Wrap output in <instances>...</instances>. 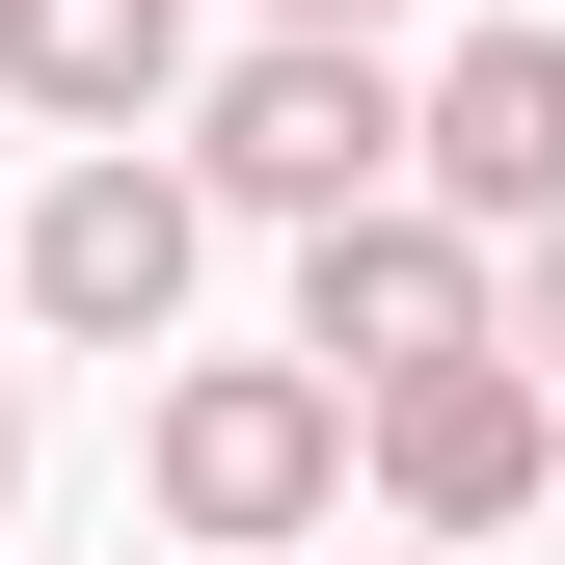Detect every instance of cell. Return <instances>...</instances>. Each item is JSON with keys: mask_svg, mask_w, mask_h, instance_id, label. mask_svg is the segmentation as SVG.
<instances>
[{"mask_svg": "<svg viewBox=\"0 0 565 565\" xmlns=\"http://www.w3.org/2000/svg\"><path fill=\"white\" fill-rule=\"evenodd\" d=\"M189 243H216V216H189V162H135V135H108V162L28 189V323H54V350H162V323H189Z\"/></svg>", "mask_w": 565, "mask_h": 565, "instance_id": "5", "label": "cell"}, {"mask_svg": "<svg viewBox=\"0 0 565 565\" xmlns=\"http://www.w3.org/2000/svg\"><path fill=\"white\" fill-rule=\"evenodd\" d=\"M350 484V377H297V350H189L162 377V539L189 565H269Z\"/></svg>", "mask_w": 565, "mask_h": 565, "instance_id": "2", "label": "cell"}, {"mask_svg": "<svg viewBox=\"0 0 565 565\" xmlns=\"http://www.w3.org/2000/svg\"><path fill=\"white\" fill-rule=\"evenodd\" d=\"M0 82L54 135H162L189 108V0H0Z\"/></svg>", "mask_w": 565, "mask_h": 565, "instance_id": "7", "label": "cell"}, {"mask_svg": "<svg viewBox=\"0 0 565 565\" xmlns=\"http://www.w3.org/2000/svg\"><path fill=\"white\" fill-rule=\"evenodd\" d=\"M350 458L404 484V539H512L539 484H565V404L512 377V350H431V377H377V404H350Z\"/></svg>", "mask_w": 565, "mask_h": 565, "instance_id": "4", "label": "cell"}, {"mask_svg": "<svg viewBox=\"0 0 565 565\" xmlns=\"http://www.w3.org/2000/svg\"><path fill=\"white\" fill-rule=\"evenodd\" d=\"M431 565H484V539H431Z\"/></svg>", "mask_w": 565, "mask_h": 565, "instance_id": "11", "label": "cell"}, {"mask_svg": "<svg viewBox=\"0 0 565 565\" xmlns=\"http://www.w3.org/2000/svg\"><path fill=\"white\" fill-rule=\"evenodd\" d=\"M484 350H512V377H539V404H565V216H539V243H512V269H484Z\"/></svg>", "mask_w": 565, "mask_h": 565, "instance_id": "8", "label": "cell"}, {"mask_svg": "<svg viewBox=\"0 0 565 565\" xmlns=\"http://www.w3.org/2000/svg\"><path fill=\"white\" fill-rule=\"evenodd\" d=\"M431 350H484V243L431 216V189H377V216H297V377H431Z\"/></svg>", "mask_w": 565, "mask_h": 565, "instance_id": "3", "label": "cell"}, {"mask_svg": "<svg viewBox=\"0 0 565 565\" xmlns=\"http://www.w3.org/2000/svg\"><path fill=\"white\" fill-rule=\"evenodd\" d=\"M269 28H404V0H269Z\"/></svg>", "mask_w": 565, "mask_h": 565, "instance_id": "9", "label": "cell"}, {"mask_svg": "<svg viewBox=\"0 0 565 565\" xmlns=\"http://www.w3.org/2000/svg\"><path fill=\"white\" fill-rule=\"evenodd\" d=\"M0 484H28V377H0Z\"/></svg>", "mask_w": 565, "mask_h": 565, "instance_id": "10", "label": "cell"}, {"mask_svg": "<svg viewBox=\"0 0 565 565\" xmlns=\"http://www.w3.org/2000/svg\"><path fill=\"white\" fill-rule=\"evenodd\" d=\"M404 189H431L458 243H539L565 216V28H458L431 82H404Z\"/></svg>", "mask_w": 565, "mask_h": 565, "instance_id": "6", "label": "cell"}, {"mask_svg": "<svg viewBox=\"0 0 565 565\" xmlns=\"http://www.w3.org/2000/svg\"><path fill=\"white\" fill-rule=\"evenodd\" d=\"M404 189V82H377V28H269L189 82V216H377Z\"/></svg>", "mask_w": 565, "mask_h": 565, "instance_id": "1", "label": "cell"}]
</instances>
